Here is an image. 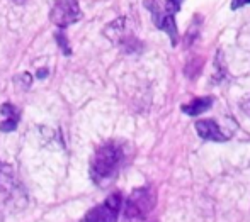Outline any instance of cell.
Listing matches in <instances>:
<instances>
[{
    "mask_svg": "<svg viewBox=\"0 0 250 222\" xmlns=\"http://www.w3.org/2000/svg\"><path fill=\"white\" fill-rule=\"evenodd\" d=\"M123 160H125V153H123L121 146L114 143L102 144L96 151L92 163H90V177L97 185L105 186L118 175Z\"/></svg>",
    "mask_w": 250,
    "mask_h": 222,
    "instance_id": "6da1fadb",
    "label": "cell"
},
{
    "mask_svg": "<svg viewBox=\"0 0 250 222\" xmlns=\"http://www.w3.org/2000/svg\"><path fill=\"white\" fill-rule=\"evenodd\" d=\"M157 204V195L151 186H142L131 192L125 204V219L126 221H143L153 210Z\"/></svg>",
    "mask_w": 250,
    "mask_h": 222,
    "instance_id": "7a4b0ae2",
    "label": "cell"
},
{
    "mask_svg": "<svg viewBox=\"0 0 250 222\" xmlns=\"http://www.w3.org/2000/svg\"><path fill=\"white\" fill-rule=\"evenodd\" d=\"M145 5L148 7L151 16H153L155 26L160 31H164V33H167V36L170 37L172 46H177L179 33H177V24H175V14L181 10V7L172 2H167L164 7H160L157 3V0H145Z\"/></svg>",
    "mask_w": 250,
    "mask_h": 222,
    "instance_id": "3957f363",
    "label": "cell"
},
{
    "mask_svg": "<svg viewBox=\"0 0 250 222\" xmlns=\"http://www.w3.org/2000/svg\"><path fill=\"white\" fill-rule=\"evenodd\" d=\"M50 19L55 26L68 27L82 19L79 0H55L50 12Z\"/></svg>",
    "mask_w": 250,
    "mask_h": 222,
    "instance_id": "277c9868",
    "label": "cell"
},
{
    "mask_svg": "<svg viewBox=\"0 0 250 222\" xmlns=\"http://www.w3.org/2000/svg\"><path fill=\"white\" fill-rule=\"evenodd\" d=\"M121 193L116 192L112 195H109L101 205L90 209L85 214L82 222H116L119 216V210H121Z\"/></svg>",
    "mask_w": 250,
    "mask_h": 222,
    "instance_id": "5b68a950",
    "label": "cell"
},
{
    "mask_svg": "<svg viewBox=\"0 0 250 222\" xmlns=\"http://www.w3.org/2000/svg\"><path fill=\"white\" fill-rule=\"evenodd\" d=\"M196 131L199 137L206 141H213V143H225L230 139V134H225L213 119H203V121L196 122Z\"/></svg>",
    "mask_w": 250,
    "mask_h": 222,
    "instance_id": "8992f818",
    "label": "cell"
},
{
    "mask_svg": "<svg viewBox=\"0 0 250 222\" xmlns=\"http://www.w3.org/2000/svg\"><path fill=\"white\" fill-rule=\"evenodd\" d=\"M0 114L5 117L2 122H0V131L2 132L16 131L17 124H19V117H21L19 109L12 104H3L2 107H0Z\"/></svg>",
    "mask_w": 250,
    "mask_h": 222,
    "instance_id": "52a82bcc",
    "label": "cell"
},
{
    "mask_svg": "<svg viewBox=\"0 0 250 222\" xmlns=\"http://www.w3.org/2000/svg\"><path fill=\"white\" fill-rule=\"evenodd\" d=\"M213 102H214L213 97H199L194 98L192 102H189V104H184L181 107V111L184 114L191 115V117H198V115L204 114V112L213 107Z\"/></svg>",
    "mask_w": 250,
    "mask_h": 222,
    "instance_id": "ba28073f",
    "label": "cell"
},
{
    "mask_svg": "<svg viewBox=\"0 0 250 222\" xmlns=\"http://www.w3.org/2000/svg\"><path fill=\"white\" fill-rule=\"evenodd\" d=\"M16 188H17V183H16V178H14L12 168L7 166V165H3L2 161H0V190L14 193Z\"/></svg>",
    "mask_w": 250,
    "mask_h": 222,
    "instance_id": "9c48e42d",
    "label": "cell"
},
{
    "mask_svg": "<svg viewBox=\"0 0 250 222\" xmlns=\"http://www.w3.org/2000/svg\"><path fill=\"white\" fill-rule=\"evenodd\" d=\"M56 41L60 43V48H62L63 53H66V55H70V46H68V41H66V37L63 36L62 33H56Z\"/></svg>",
    "mask_w": 250,
    "mask_h": 222,
    "instance_id": "30bf717a",
    "label": "cell"
},
{
    "mask_svg": "<svg viewBox=\"0 0 250 222\" xmlns=\"http://www.w3.org/2000/svg\"><path fill=\"white\" fill-rule=\"evenodd\" d=\"M240 109H242V112L250 119V93L245 95V97L240 100Z\"/></svg>",
    "mask_w": 250,
    "mask_h": 222,
    "instance_id": "8fae6325",
    "label": "cell"
},
{
    "mask_svg": "<svg viewBox=\"0 0 250 222\" xmlns=\"http://www.w3.org/2000/svg\"><path fill=\"white\" fill-rule=\"evenodd\" d=\"M250 0H231V10H237L244 5H249Z\"/></svg>",
    "mask_w": 250,
    "mask_h": 222,
    "instance_id": "7c38bea8",
    "label": "cell"
},
{
    "mask_svg": "<svg viewBox=\"0 0 250 222\" xmlns=\"http://www.w3.org/2000/svg\"><path fill=\"white\" fill-rule=\"evenodd\" d=\"M167 2H172V3H175V5H179V7H181V5H182V2H184V0H167Z\"/></svg>",
    "mask_w": 250,
    "mask_h": 222,
    "instance_id": "4fadbf2b",
    "label": "cell"
},
{
    "mask_svg": "<svg viewBox=\"0 0 250 222\" xmlns=\"http://www.w3.org/2000/svg\"><path fill=\"white\" fill-rule=\"evenodd\" d=\"M14 2H16V3H24L26 0H14Z\"/></svg>",
    "mask_w": 250,
    "mask_h": 222,
    "instance_id": "5bb4252c",
    "label": "cell"
},
{
    "mask_svg": "<svg viewBox=\"0 0 250 222\" xmlns=\"http://www.w3.org/2000/svg\"><path fill=\"white\" fill-rule=\"evenodd\" d=\"M0 222H3V217H2V214H0Z\"/></svg>",
    "mask_w": 250,
    "mask_h": 222,
    "instance_id": "9a60e30c",
    "label": "cell"
}]
</instances>
